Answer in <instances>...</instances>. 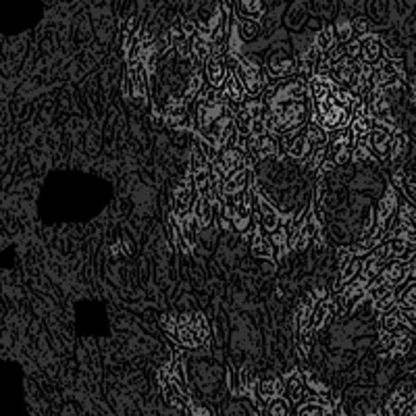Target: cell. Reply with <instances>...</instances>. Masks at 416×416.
<instances>
[{
    "instance_id": "1",
    "label": "cell",
    "mask_w": 416,
    "mask_h": 416,
    "mask_svg": "<svg viewBox=\"0 0 416 416\" xmlns=\"http://www.w3.org/2000/svg\"><path fill=\"white\" fill-rule=\"evenodd\" d=\"M264 123L271 135H286L300 131L312 121V98L308 94V82L293 78L271 85L262 94Z\"/></svg>"
},
{
    "instance_id": "2",
    "label": "cell",
    "mask_w": 416,
    "mask_h": 416,
    "mask_svg": "<svg viewBox=\"0 0 416 416\" xmlns=\"http://www.w3.org/2000/svg\"><path fill=\"white\" fill-rule=\"evenodd\" d=\"M190 119L194 121V129L214 148H231L238 140V129L233 123V111L221 96V90L208 87L188 104Z\"/></svg>"
},
{
    "instance_id": "3",
    "label": "cell",
    "mask_w": 416,
    "mask_h": 416,
    "mask_svg": "<svg viewBox=\"0 0 416 416\" xmlns=\"http://www.w3.org/2000/svg\"><path fill=\"white\" fill-rule=\"evenodd\" d=\"M358 98L335 83L331 94H327L321 100H312V121L321 125L327 133L345 129L352 121V106Z\"/></svg>"
},
{
    "instance_id": "4",
    "label": "cell",
    "mask_w": 416,
    "mask_h": 416,
    "mask_svg": "<svg viewBox=\"0 0 416 416\" xmlns=\"http://www.w3.org/2000/svg\"><path fill=\"white\" fill-rule=\"evenodd\" d=\"M163 325H165L169 337L183 348H202L210 339L208 321L202 312H185V314L165 317Z\"/></svg>"
},
{
    "instance_id": "5",
    "label": "cell",
    "mask_w": 416,
    "mask_h": 416,
    "mask_svg": "<svg viewBox=\"0 0 416 416\" xmlns=\"http://www.w3.org/2000/svg\"><path fill=\"white\" fill-rule=\"evenodd\" d=\"M219 214L229 219L231 231L248 233L250 227H252V216H254V192H252V188L235 192V194H223Z\"/></svg>"
},
{
    "instance_id": "6",
    "label": "cell",
    "mask_w": 416,
    "mask_h": 416,
    "mask_svg": "<svg viewBox=\"0 0 416 416\" xmlns=\"http://www.w3.org/2000/svg\"><path fill=\"white\" fill-rule=\"evenodd\" d=\"M123 94L133 106L150 104V73L142 61H129L123 78Z\"/></svg>"
},
{
    "instance_id": "7",
    "label": "cell",
    "mask_w": 416,
    "mask_h": 416,
    "mask_svg": "<svg viewBox=\"0 0 416 416\" xmlns=\"http://www.w3.org/2000/svg\"><path fill=\"white\" fill-rule=\"evenodd\" d=\"M233 123L238 129L240 137H256L267 131V123H264V109H262V100L256 98H248L238 111H233Z\"/></svg>"
},
{
    "instance_id": "8",
    "label": "cell",
    "mask_w": 416,
    "mask_h": 416,
    "mask_svg": "<svg viewBox=\"0 0 416 416\" xmlns=\"http://www.w3.org/2000/svg\"><path fill=\"white\" fill-rule=\"evenodd\" d=\"M235 78L240 80L244 92L248 98H258L260 94H264V90L269 87L267 85V73H264V67L252 59V56H240L238 59V65L233 69Z\"/></svg>"
},
{
    "instance_id": "9",
    "label": "cell",
    "mask_w": 416,
    "mask_h": 416,
    "mask_svg": "<svg viewBox=\"0 0 416 416\" xmlns=\"http://www.w3.org/2000/svg\"><path fill=\"white\" fill-rule=\"evenodd\" d=\"M250 163L252 161L244 150H240L238 146H231V148H219V154L210 165H212L214 175L219 177V181H223V185H225V181L229 177H233L238 171L250 169Z\"/></svg>"
},
{
    "instance_id": "10",
    "label": "cell",
    "mask_w": 416,
    "mask_h": 416,
    "mask_svg": "<svg viewBox=\"0 0 416 416\" xmlns=\"http://www.w3.org/2000/svg\"><path fill=\"white\" fill-rule=\"evenodd\" d=\"M264 73L277 82H283V80H290L298 73V59L291 56L290 50L279 46V48H273L269 52V59H267V67H264Z\"/></svg>"
},
{
    "instance_id": "11",
    "label": "cell",
    "mask_w": 416,
    "mask_h": 416,
    "mask_svg": "<svg viewBox=\"0 0 416 416\" xmlns=\"http://www.w3.org/2000/svg\"><path fill=\"white\" fill-rule=\"evenodd\" d=\"M398 133L396 125L385 123V121H374L373 119V129L367 135V146L373 152L374 159H387L389 157V146H391V137Z\"/></svg>"
},
{
    "instance_id": "12",
    "label": "cell",
    "mask_w": 416,
    "mask_h": 416,
    "mask_svg": "<svg viewBox=\"0 0 416 416\" xmlns=\"http://www.w3.org/2000/svg\"><path fill=\"white\" fill-rule=\"evenodd\" d=\"M254 210H256L260 229L264 233H273L275 229L283 227V214L279 212V208L275 207L267 196H262L258 190H254Z\"/></svg>"
},
{
    "instance_id": "13",
    "label": "cell",
    "mask_w": 416,
    "mask_h": 416,
    "mask_svg": "<svg viewBox=\"0 0 416 416\" xmlns=\"http://www.w3.org/2000/svg\"><path fill=\"white\" fill-rule=\"evenodd\" d=\"M227 50H223V48H212V52H210V56H208L207 61H204V78H207V83L212 87V90H221L223 87V83L227 80V75L229 73H233V71H229L227 69Z\"/></svg>"
},
{
    "instance_id": "14",
    "label": "cell",
    "mask_w": 416,
    "mask_h": 416,
    "mask_svg": "<svg viewBox=\"0 0 416 416\" xmlns=\"http://www.w3.org/2000/svg\"><path fill=\"white\" fill-rule=\"evenodd\" d=\"M196 200H198V192L194 188L192 175H188L185 179L177 181L175 188H173V214L177 219L190 214L194 204H196Z\"/></svg>"
},
{
    "instance_id": "15",
    "label": "cell",
    "mask_w": 416,
    "mask_h": 416,
    "mask_svg": "<svg viewBox=\"0 0 416 416\" xmlns=\"http://www.w3.org/2000/svg\"><path fill=\"white\" fill-rule=\"evenodd\" d=\"M246 154L250 157V161H254V163H267V161H271V159H275L279 154V144H277L275 135L262 133V135L250 137Z\"/></svg>"
},
{
    "instance_id": "16",
    "label": "cell",
    "mask_w": 416,
    "mask_h": 416,
    "mask_svg": "<svg viewBox=\"0 0 416 416\" xmlns=\"http://www.w3.org/2000/svg\"><path fill=\"white\" fill-rule=\"evenodd\" d=\"M415 406V387L404 383L387 400L383 416H406Z\"/></svg>"
},
{
    "instance_id": "17",
    "label": "cell",
    "mask_w": 416,
    "mask_h": 416,
    "mask_svg": "<svg viewBox=\"0 0 416 416\" xmlns=\"http://www.w3.org/2000/svg\"><path fill=\"white\" fill-rule=\"evenodd\" d=\"M352 150H354V140L350 137L348 127L333 131V137H329V159L335 166L345 165L352 161Z\"/></svg>"
},
{
    "instance_id": "18",
    "label": "cell",
    "mask_w": 416,
    "mask_h": 416,
    "mask_svg": "<svg viewBox=\"0 0 416 416\" xmlns=\"http://www.w3.org/2000/svg\"><path fill=\"white\" fill-rule=\"evenodd\" d=\"M369 295H371L374 308L381 312H389L391 308H396V288L383 281L381 277H377L369 283Z\"/></svg>"
},
{
    "instance_id": "19",
    "label": "cell",
    "mask_w": 416,
    "mask_h": 416,
    "mask_svg": "<svg viewBox=\"0 0 416 416\" xmlns=\"http://www.w3.org/2000/svg\"><path fill=\"white\" fill-rule=\"evenodd\" d=\"M387 262H391L389 260V252H387V244H379L371 254H367L362 258V271H360V275L371 283L373 279H377L383 273V269L387 267Z\"/></svg>"
},
{
    "instance_id": "20",
    "label": "cell",
    "mask_w": 416,
    "mask_h": 416,
    "mask_svg": "<svg viewBox=\"0 0 416 416\" xmlns=\"http://www.w3.org/2000/svg\"><path fill=\"white\" fill-rule=\"evenodd\" d=\"M335 408L333 400L329 396H314L306 393L304 400L298 404L295 416H329Z\"/></svg>"
},
{
    "instance_id": "21",
    "label": "cell",
    "mask_w": 416,
    "mask_h": 416,
    "mask_svg": "<svg viewBox=\"0 0 416 416\" xmlns=\"http://www.w3.org/2000/svg\"><path fill=\"white\" fill-rule=\"evenodd\" d=\"M396 210H398V192L396 188H387L383 192V196L379 198L377 207H374V225L379 227H387V223L396 216Z\"/></svg>"
},
{
    "instance_id": "22",
    "label": "cell",
    "mask_w": 416,
    "mask_h": 416,
    "mask_svg": "<svg viewBox=\"0 0 416 416\" xmlns=\"http://www.w3.org/2000/svg\"><path fill=\"white\" fill-rule=\"evenodd\" d=\"M219 210H221V202L216 198H208V196H198L196 204L192 208L194 219L198 221L200 229H208L216 219H219Z\"/></svg>"
},
{
    "instance_id": "23",
    "label": "cell",
    "mask_w": 416,
    "mask_h": 416,
    "mask_svg": "<svg viewBox=\"0 0 416 416\" xmlns=\"http://www.w3.org/2000/svg\"><path fill=\"white\" fill-rule=\"evenodd\" d=\"M283 396V379L275 377V374H267L262 379H258L256 383V393H254V402L264 406L269 400Z\"/></svg>"
},
{
    "instance_id": "24",
    "label": "cell",
    "mask_w": 416,
    "mask_h": 416,
    "mask_svg": "<svg viewBox=\"0 0 416 416\" xmlns=\"http://www.w3.org/2000/svg\"><path fill=\"white\" fill-rule=\"evenodd\" d=\"M221 96L225 98V102L229 104L231 111H238L248 100V96H246V92H244L240 80L235 78V73H229L227 75V80H225L223 87H221Z\"/></svg>"
},
{
    "instance_id": "25",
    "label": "cell",
    "mask_w": 416,
    "mask_h": 416,
    "mask_svg": "<svg viewBox=\"0 0 416 416\" xmlns=\"http://www.w3.org/2000/svg\"><path fill=\"white\" fill-rule=\"evenodd\" d=\"M319 233H321V225H319V221L314 219V212H310V214L304 219V223L300 225L298 233H295V248L293 250L302 252V250H306L308 246H312Z\"/></svg>"
},
{
    "instance_id": "26",
    "label": "cell",
    "mask_w": 416,
    "mask_h": 416,
    "mask_svg": "<svg viewBox=\"0 0 416 416\" xmlns=\"http://www.w3.org/2000/svg\"><path fill=\"white\" fill-rule=\"evenodd\" d=\"M306 396V385L304 377L300 371L291 369L290 373L283 377V398L290 400V404H300Z\"/></svg>"
},
{
    "instance_id": "27",
    "label": "cell",
    "mask_w": 416,
    "mask_h": 416,
    "mask_svg": "<svg viewBox=\"0 0 416 416\" xmlns=\"http://www.w3.org/2000/svg\"><path fill=\"white\" fill-rule=\"evenodd\" d=\"M177 221H179V227H181L179 246L185 250V252H190V250L194 248V244L198 242V233H200L202 229H200V225H198V221L194 219L192 212L185 214V216H181V219H177Z\"/></svg>"
},
{
    "instance_id": "28",
    "label": "cell",
    "mask_w": 416,
    "mask_h": 416,
    "mask_svg": "<svg viewBox=\"0 0 416 416\" xmlns=\"http://www.w3.org/2000/svg\"><path fill=\"white\" fill-rule=\"evenodd\" d=\"M383 52H385V46H383V42L379 40L377 36L369 34V36L360 38V59H358L360 63H365V65H377L381 61Z\"/></svg>"
},
{
    "instance_id": "29",
    "label": "cell",
    "mask_w": 416,
    "mask_h": 416,
    "mask_svg": "<svg viewBox=\"0 0 416 416\" xmlns=\"http://www.w3.org/2000/svg\"><path fill=\"white\" fill-rule=\"evenodd\" d=\"M335 317V304L331 298L319 300L312 308V319H310V327L312 331H321L327 323H331V319Z\"/></svg>"
},
{
    "instance_id": "30",
    "label": "cell",
    "mask_w": 416,
    "mask_h": 416,
    "mask_svg": "<svg viewBox=\"0 0 416 416\" xmlns=\"http://www.w3.org/2000/svg\"><path fill=\"white\" fill-rule=\"evenodd\" d=\"M408 275H410V264H406V262H398V260H391V262H387V267L383 269V273H381L379 277L398 290V288H400V286L408 279Z\"/></svg>"
},
{
    "instance_id": "31",
    "label": "cell",
    "mask_w": 416,
    "mask_h": 416,
    "mask_svg": "<svg viewBox=\"0 0 416 416\" xmlns=\"http://www.w3.org/2000/svg\"><path fill=\"white\" fill-rule=\"evenodd\" d=\"M250 250H252V254H254L256 258L275 260V252H273V246H271V240H269V235H264L260 229H254V231H252Z\"/></svg>"
},
{
    "instance_id": "32",
    "label": "cell",
    "mask_w": 416,
    "mask_h": 416,
    "mask_svg": "<svg viewBox=\"0 0 416 416\" xmlns=\"http://www.w3.org/2000/svg\"><path fill=\"white\" fill-rule=\"evenodd\" d=\"M387 244V252H389V260H398V262H412V258L416 256V246L408 244L404 240H389Z\"/></svg>"
},
{
    "instance_id": "33",
    "label": "cell",
    "mask_w": 416,
    "mask_h": 416,
    "mask_svg": "<svg viewBox=\"0 0 416 416\" xmlns=\"http://www.w3.org/2000/svg\"><path fill=\"white\" fill-rule=\"evenodd\" d=\"M396 306L398 310H416V279H406L396 290Z\"/></svg>"
},
{
    "instance_id": "34",
    "label": "cell",
    "mask_w": 416,
    "mask_h": 416,
    "mask_svg": "<svg viewBox=\"0 0 416 416\" xmlns=\"http://www.w3.org/2000/svg\"><path fill=\"white\" fill-rule=\"evenodd\" d=\"M254 183V173L252 169H242L238 171L233 177H229L223 185V194H235V192H242V190H248Z\"/></svg>"
},
{
    "instance_id": "35",
    "label": "cell",
    "mask_w": 416,
    "mask_h": 416,
    "mask_svg": "<svg viewBox=\"0 0 416 416\" xmlns=\"http://www.w3.org/2000/svg\"><path fill=\"white\" fill-rule=\"evenodd\" d=\"M371 129H373V117H371V115L352 117V121L348 125V131H350V137L354 140V144L365 142L367 135L371 133Z\"/></svg>"
},
{
    "instance_id": "36",
    "label": "cell",
    "mask_w": 416,
    "mask_h": 416,
    "mask_svg": "<svg viewBox=\"0 0 416 416\" xmlns=\"http://www.w3.org/2000/svg\"><path fill=\"white\" fill-rule=\"evenodd\" d=\"M360 271H362V258H358V256H354L341 271H339V275H337V281H335V291L339 293V291L343 290L350 281H354L358 275H360Z\"/></svg>"
},
{
    "instance_id": "37",
    "label": "cell",
    "mask_w": 416,
    "mask_h": 416,
    "mask_svg": "<svg viewBox=\"0 0 416 416\" xmlns=\"http://www.w3.org/2000/svg\"><path fill=\"white\" fill-rule=\"evenodd\" d=\"M310 150H312V146H310V142H308V137H306V131H304V127L300 129V131H295V135H293V142H291L290 150H288V157H290L291 161H304L308 154H310Z\"/></svg>"
},
{
    "instance_id": "38",
    "label": "cell",
    "mask_w": 416,
    "mask_h": 416,
    "mask_svg": "<svg viewBox=\"0 0 416 416\" xmlns=\"http://www.w3.org/2000/svg\"><path fill=\"white\" fill-rule=\"evenodd\" d=\"M327 159H329V144H327V146L312 148L310 154L302 161V171H304L306 175H312V173L319 171V166L323 165Z\"/></svg>"
},
{
    "instance_id": "39",
    "label": "cell",
    "mask_w": 416,
    "mask_h": 416,
    "mask_svg": "<svg viewBox=\"0 0 416 416\" xmlns=\"http://www.w3.org/2000/svg\"><path fill=\"white\" fill-rule=\"evenodd\" d=\"M238 2V15L244 19L260 21L267 13V6L262 0H235Z\"/></svg>"
},
{
    "instance_id": "40",
    "label": "cell",
    "mask_w": 416,
    "mask_h": 416,
    "mask_svg": "<svg viewBox=\"0 0 416 416\" xmlns=\"http://www.w3.org/2000/svg\"><path fill=\"white\" fill-rule=\"evenodd\" d=\"M233 32H235V36L240 38L242 44H244V42H254L258 38V34H260V25H258V21H252V19L240 17V19L233 23Z\"/></svg>"
},
{
    "instance_id": "41",
    "label": "cell",
    "mask_w": 416,
    "mask_h": 416,
    "mask_svg": "<svg viewBox=\"0 0 416 416\" xmlns=\"http://www.w3.org/2000/svg\"><path fill=\"white\" fill-rule=\"evenodd\" d=\"M406 323L402 321L398 308H391L389 312H383V321H381V331L383 333H391V335H398V333H408L406 331Z\"/></svg>"
},
{
    "instance_id": "42",
    "label": "cell",
    "mask_w": 416,
    "mask_h": 416,
    "mask_svg": "<svg viewBox=\"0 0 416 416\" xmlns=\"http://www.w3.org/2000/svg\"><path fill=\"white\" fill-rule=\"evenodd\" d=\"M262 416H293L290 400L283 398V396L269 400V402L262 406Z\"/></svg>"
},
{
    "instance_id": "43",
    "label": "cell",
    "mask_w": 416,
    "mask_h": 416,
    "mask_svg": "<svg viewBox=\"0 0 416 416\" xmlns=\"http://www.w3.org/2000/svg\"><path fill=\"white\" fill-rule=\"evenodd\" d=\"M408 144H410V140H408V135L406 133H396L393 137H391V146H389V161L391 163H400L404 157H406V152H408Z\"/></svg>"
},
{
    "instance_id": "44",
    "label": "cell",
    "mask_w": 416,
    "mask_h": 416,
    "mask_svg": "<svg viewBox=\"0 0 416 416\" xmlns=\"http://www.w3.org/2000/svg\"><path fill=\"white\" fill-rule=\"evenodd\" d=\"M304 131H306V137H308V142H310L312 148H319V146H327L329 144V133L321 125L314 123V121H308V123L304 125Z\"/></svg>"
},
{
    "instance_id": "45",
    "label": "cell",
    "mask_w": 416,
    "mask_h": 416,
    "mask_svg": "<svg viewBox=\"0 0 416 416\" xmlns=\"http://www.w3.org/2000/svg\"><path fill=\"white\" fill-rule=\"evenodd\" d=\"M393 185H396V188H400V190L406 194L408 202H410L412 207H416V181L415 179L406 177L402 171H396V173H393Z\"/></svg>"
},
{
    "instance_id": "46",
    "label": "cell",
    "mask_w": 416,
    "mask_h": 416,
    "mask_svg": "<svg viewBox=\"0 0 416 416\" xmlns=\"http://www.w3.org/2000/svg\"><path fill=\"white\" fill-rule=\"evenodd\" d=\"M335 44H337V40H335V30H333V25H325V27L317 34L312 46H314L321 54H327Z\"/></svg>"
},
{
    "instance_id": "47",
    "label": "cell",
    "mask_w": 416,
    "mask_h": 416,
    "mask_svg": "<svg viewBox=\"0 0 416 416\" xmlns=\"http://www.w3.org/2000/svg\"><path fill=\"white\" fill-rule=\"evenodd\" d=\"M410 348H412L410 335L408 333H398V335H393V341H391L387 354H391V356H404V354L410 352Z\"/></svg>"
},
{
    "instance_id": "48",
    "label": "cell",
    "mask_w": 416,
    "mask_h": 416,
    "mask_svg": "<svg viewBox=\"0 0 416 416\" xmlns=\"http://www.w3.org/2000/svg\"><path fill=\"white\" fill-rule=\"evenodd\" d=\"M302 377H304V385H306V391H308V393H314V396H329V387H327L317 374L306 371V373H302Z\"/></svg>"
},
{
    "instance_id": "49",
    "label": "cell",
    "mask_w": 416,
    "mask_h": 416,
    "mask_svg": "<svg viewBox=\"0 0 416 416\" xmlns=\"http://www.w3.org/2000/svg\"><path fill=\"white\" fill-rule=\"evenodd\" d=\"M269 240H271V246H273V252H275V258L279 260V258L288 252V235H286V227H279V229H275L273 233H269Z\"/></svg>"
},
{
    "instance_id": "50",
    "label": "cell",
    "mask_w": 416,
    "mask_h": 416,
    "mask_svg": "<svg viewBox=\"0 0 416 416\" xmlns=\"http://www.w3.org/2000/svg\"><path fill=\"white\" fill-rule=\"evenodd\" d=\"M210 166V161L207 159V154L202 152L200 144L196 142L194 150H192V159H190V173H198L202 169H208Z\"/></svg>"
},
{
    "instance_id": "51",
    "label": "cell",
    "mask_w": 416,
    "mask_h": 416,
    "mask_svg": "<svg viewBox=\"0 0 416 416\" xmlns=\"http://www.w3.org/2000/svg\"><path fill=\"white\" fill-rule=\"evenodd\" d=\"M396 221L398 223H404V225H416V207H412L410 202L398 204Z\"/></svg>"
},
{
    "instance_id": "52",
    "label": "cell",
    "mask_w": 416,
    "mask_h": 416,
    "mask_svg": "<svg viewBox=\"0 0 416 416\" xmlns=\"http://www.w3.org/2000/svg\"><path fill=\"white\" fill-rule=\"evenodd\" d=\"M335 40L339 42V44H348V42H352L354 38V32H352V21H345V19H341L335 27Z\"/></svg>"
},
{
    "instance_id": "53",
    "label": "cell",
    "mask_w": 416,
    "mask_h": 416,
    "mask_svg": "<svg viewBox=\"0 0 416 416\" xmlns=\"http://www.w3.org/2000/svg\"><path fill=\"white\" fill-rule=\"evenodd\" d=\"M352 161H356V163H371V161H374L373 152L369 150L367 142H358V144H354Z\"/></svg>"
},
{
    "instance_id": "54",
    "label": "cell",
    "mask_w": 416,
    "mask_h": 416,
    "mask_svg": "<svg viewBox=\"0 0 416 416\" xmlns=\"http://www.w3.org/2000/svg\"><path fill=\"white\" fill-rule=\"evenodd\" d=\"M188 408H190V416H216L212 408H208V406L200 404V402H190Z\"/></svg>"
},
{
    "instance_id": "55",
    "label": "cell",
    "mask_w": 416,
    "mask_h": 416,
    "mask_svg": "<svg viewBox=\"0 0 416 416\" xmlns=\"http://www.w3.org/2000/svg\"><path fill=\"white\" fill-rule=\"evenodd\" d=\"M352 32H354V36H358V40L365 38V36H369V23H367V19L352 21Z\"/></svg>"
},
{
    "instance_id": "56",
    "label": "cell",
    "mask_w": 416,
    "mask_h": 416,
    "mask_svg": "<svg viewBox=\"0 0 416 416\" xmlns=\"http://www.w3.org/2000/svg\"><path fill=\"white\" fill-rule=\"evenodd\" d=\"M333 169H335V163H333L331 159H327V161H325L323 165L319 166V171H317V179H325V177H327V175L331 173Z\"/></svg>"
},
{
    "instance_id": "57",
    "label": "cell",
    "mask_w": 416,
    "mask_h": 416,
    "mask_svg": "<svg viewBox=\"0 0 416 416\" xmlns=\"http://www.w3.org/2000/svg\"><path fill=\"white\" fill-rule=\"evenodd\" d=\"M412 275H415V279H416V256L412 258Z\"/></svg>"
},
{
    "instance_id": "58",
    "label": "cell",
    "mask_w": 416,
    "mask_h": 416,
    "mask_svg": "<svg viewBox=\"0 0 416 416\" xmlns=\"http://www.w3.org/2000/svg\"><path fill=\"white\" fill-rule=\"evenodd\" d=\"M365 416H383V412H369V415Z\"/></svg>"
},
{
    "instance_id": "59",
    "label": "cell",
    "mask_w": 416,
    "mask_h": 416,
    "mask_svg": "<svg viewBox=\"0 0 416 416\" xmlns=\"http://www.w3.org/2000/svg\"><path fill=\"white\" fill-rule=\"evenodd\" d=\"M231 2H233V0H223V4H225V6H231Z\"/></svg>"
}]
</instances>
